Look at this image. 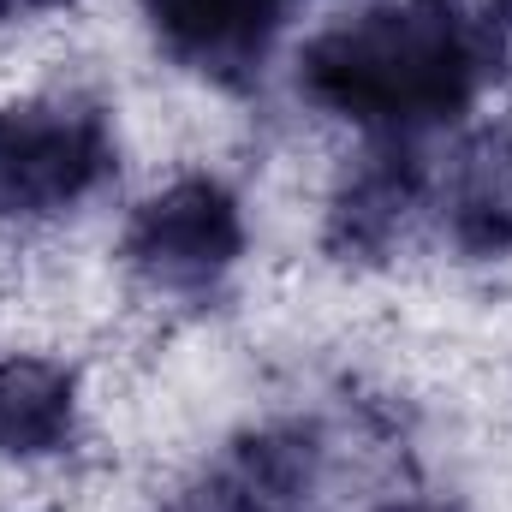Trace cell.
I'll use <instances>...</instances> for the list:
<instances>
[{
    "instance_id": "obj_10",
    "label": "cell",
    "mask_w": 512,
    "mask_h": 512,
    "mask_svg": "<svg viewBox=\"0 0 512 512\" xmlns=\"http://www.w3.org/2000/svg\"><path fill=\"white\" fill-rule=\"evenodd\" d=\"M382 512H429V507H382Z\"/></svg>"
},
{
    "instance_id": "obj_2",
    "label": "cell",
    "mask_w": 512,
    "mask_h": 512,
    "mask_svg": "<svg viewBox=\"0 0 512 512\" xmlns=\"http://www.w3.org/2000/svg\"><path fill=\"white\" fill-rule=\"evenodd\" d=\"M245 251L239 203L215 179H179L137 203L126 227V262L161 292H203Z\"/></svg>"
},
{
    "instance_id": "obj_5",
    "label": "cell",
    "mask_w": 512,
    "mask_h": 512,
    "mask_svg": "<svg viewBox=\"0 0 512 512\" xmlns=\"http://www.w3.org/2000/svg\"><path fill=\"white\" fill-rule=\"evenodd\" d=\"M286 0H149L161 42L203 72H245L262 60Z\"/></svg>"
},
{
    "instance_id": "obj_8",
    "label": "cell",
    "mask_w": 512,
    "mask_h": 512,
    "mask_svg": "<svg viewBox=\"0 0 512 512\" xmlns=\"http://www.w3.org/2000/svg\"><path fill=\"white\" fill-rule=\"evenodd\" d=\"M78 399L72 376L48 358H0V453L6 459H42L60 453L72 435Z\"/></svg>"
},
{
    "instance_id": "obj_6",
    "label": "cell",
    "mask_w": 512,
    "mask_h": 512,
    "mask_svg": "<svg viewBox=\"0 0 512 512\" xmlns=\"http://www.w3.org/2000/svg\"><path fill=\"white\" fill-rule=\"evenodd\" d=\"M316 489V447L310 435L268 429L227 453L209 483V512H304Z\"/></svg>"
},
{
    "instance_id": "obj_9",
    "label": "cell",
    "mask_w": 512,
    "mask_h": 512,
    "mask_svg": "<svg viewBox=\"0 0 512 512\" xmlns=\"http://www.w3.org/2000/svg\"><path fill=\"white\" fill-rule=\"evenodd\" d=\"M66 0H0V24H18V18H36V12H54Z\"/></svg>"
},
{
    "instance_id": "obj_7",
    "label": "cell",
    "mask_w": 512,
    "mask_h": 512,
    "mask_svg": "<svg viewBox=\"0 0 512 512\" xmlns=\"http://www.w3.org/2000/svg\"><path fill=\"white\" fill-rule=\"evenodd\" d=\"M423 203V173L405 149H376L352 167L346 191L334 197V245L340 251H382L399 239L411 209Z\"/></svg>"
},
{
    "instance_id": "obj_3",
    "label": "cell",
    "mask_w": 512,
    "mask_h": 512,
    "mask_svg": "<svg viewBox=\"0 0 512 512\" xmlns=\"http://www.w3.org/2000/svg\"><path fill=\"white\" fill-rule=\"evenodd\" d=\"M108 167V131L84 108L0 114V215L78 203Z\"/></svg>"
},
{
    "instance_id": "obj_4",
    "label": "cell",
    "mask_w": 512,
    "mask_h": 512,
    "mask_svg": "<svg viewBox=\"0 0 512 512\" xmlns=\"http://www.w3.org/2000/svg\"><path fill=\"white\" fill-rule=\"evenodd\" d=\"M441 221L465 256L512 251V126H483L453 149Z\"/></svg>"
},
{
    "instance_id": "obj_1",
    "label": "cell",
    "mask_w": 512,
    "mask_h": 512,
    "mask_svg": "<svg viewBox=\"0 0 512 512\" xmlns=\"http://www.w3.org/2000/svg\"><path fill=\"white\" fill-rule=\"evenodd\" d=\"M483 72L477 24L459 0H382L334 30H322L304 54V90L364 126L411 131L465 108Z\"/></svg>"
}]
</instances>
